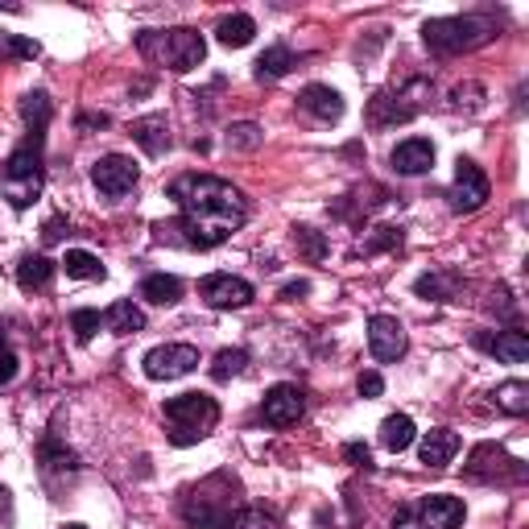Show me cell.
<instances>
[{"label": "cell", "instance_id": "cell-39", "mask_svg": "<svg viewBox=\"0 0 529 529\" xmlns=\"http://www.w3.org/2000/svg\"><path fill=\"white\" fill-rule=\"evenodd\" d=\"M356 389H360V397H381V393H385V381H381V372H360Z\"/></svg>", "mask_w": 529, "mask_h": 529}, {"label": "cell", "instance_id": "cell-38", "mask_svg": "<svg viewBox=\"0 0 529 529\" xmlns=\"http://www.w3.org/2000/svg\"><path fill=\"white\" fill-rule=\"evenodd\" d=\"M42 468H46V472H54V468L75 472L79 463H75V455H71V451H54V443H46V447H42Z\"/></svg>", "mask_w": 529, "mask_h": 529}, {"label": "cell", "instance_id": "cell-40", "mask_svg": "<svg viewBox=\"0 0 529 529\" xmlns=\"http://www.w3.org/2000/svg\"><path fill=\"white\" fill-rule=\"evenodd\" d=\"M17 381V356L9 348H0V389Z\"/></svg>", "mask_w": 529, "mask_h": 529}, {"label": "cell", "instance_id": "cell-43", "mask_svg": "<svg viewBox=\"0 0 529 529\" xmlns=\"http://www.w3.org/2000/svg\"><path fill=\"white\" fill-rule=\"evenodd\" d=\"M302 294H310V282H290V286H282V298H286V302H298Z\"/></svg>", "mask_w": 529, "mask_h": 529}, {"label": "cell", "instance_id": "cell-30", "mask_svg": "<svg viewBox=\"0 0 529 529\" xmlns=\"http://www.w3.org/2000/svg\"><path fill=\"white\" fill-rule=\"evenodd\" d=\"M21 116H25L29 133H46L50 129V96L46 91H29V96L21 100Z\"/></svg>", "mask_w": 529, "mask_h": 529}, {"label": "cell", "instance_id": "cell-11", "mask_svg": "<svg viewBox=\"0 0 529 529\" xmlns=\"http://www.w3.org/2000/svg\"><path fill=\"white\" fill-rule=\"evenodd\" d=\"M141 170L133 158H124V153H108V158L96 162V170H91V182H96V191L108 195V199H124L137 186Z\"/></svg>", "mask_w": 529, "mask_h": 529}, {"label": "cell", "instance_id": "cell-35", "mask_svg": "<svg viewBox=\"0 0 529 529\" xmlns=\"http://www.w3.org/2000/svg\"><path fill=\"white\" fill-rule=\"evenodd\" d=\"M100 323H104V315H100V310H87V306L71 315V331H75L79 344H87V339L100 331Z\"/></svg>", "mask_w": 529, "mask_h": 529}, {"label": "cell", "instance_id": "cell-37", "mask_svg": "<svg viewBox=\"0 0 529 529\" xmlns=\"http://www.w3.org/2000/svg\"><path fill=\"white\" fill-rule=\"evenodd\" d=\"M385 248H401V228H377L364 240V253H385Z\"/></svg>", "mask_w": 529, "mask_h": 529}, {"label": "cell", "instance_id": "cell-16", "mask_svg": "<svg viewBox=\"0 0 529 529\" xmlns=\"http://www.w3.org/2000/svg\"><path fill=\"white\" fill-rule=\"evenodd\" d=\"M298 108L310 112L315 120H323V124H335L339 116H344V96H339L335 87H327V83H310V87H302Z\"/></svg>", "mask_w": 529, "mask_h": 529}, {"label": "cell", "instance_id": "cell-7", "mask_svg": "<svg viewBox=\"0 0 529 529\" xmlns=\"http://www.w3.org/2000/svg\"><path fill=\"white\" fill-rule=\"evenodd\" d=\"M430 96V83L426 79H410L401 91H381V96H372L368 104V124L372 129H389V124H406L422 112Z\"/></svg>", "mask_w": 529, "mask_h": 529}, {"label": "cell", "instance_id": "cell-26", "mask_svg": "<svg viewBox=\"0 0 529 529\" xmlns=\"http://www.w3.org/2000/svg\"><path fill=\"white\" fill-rule=\"evenodd\" d=\"M141 298L153 302V306H174L182 298V282L170 277V273H149L141 282Z\"/></svg>", "mask_w": 529, "mask_h": 529}, {"label": "cell", "instance_id": "cell-45", "mask_svg": "<svg viewBox=\"0 0 529 529\" xmlns=\"http://www.w3.org/2000/svg\"><path fill=\"white\" fill-rule=\"evenodd\" d=\"M62 529H87V525H79V521H71V525H62Z\"/></svg>", "mask_w": 529, "mask_h": 529}, {"label": "cell", "instance_id": "cell-6", "mask_svg": "<svg viewBox=\"0 0 529 529\" xmlns=\"http://www.w3.org/2000/svg\"><path fill=\"white\" fill-rule=\"evenodd\" d=\"M220 422V401L207 393H178L166 401V439L174 447H195Z\"/></svg>", "mask_w": 529, "mask_h": 529}, {"label": "cell", "instance_id": "cell-1", "mask_svg": "<svg viewBox=\"0 0 529 529\" xmlns=\"http://www.w3.org/2000/svg\"><path fill=\"white\" fill-rule=\"evenodd\" d=\"M170 199L178 203V220L158 224V240L182 248H215L232 240L248 220V199L228 178L182 174L178 182H170Z\"/></svg>", "mask_w": 529, "mask_h": 529}, {"label": "cell", "instance_id": "cell-41", "mask_svg": "<svg viewBox=\"0 0 529 529\" xmlns=\"http://www.w3.org/2000/svg\"><path fill=\"white\" fill-rule=\"evenodd\" d=\"M344 459L352 463V468H364V472L372 468V455H368V447H364V443H348V447H344Z\"/></svg>", "mask_w": 529, "mask_h": 529}, {"label": "cell", "instance_id": "cell-28", "mask_svg": "<svg viewBox=\"0 0 529 529\" xmlns=\"http://www.w3.org/2000/svg\"><path fill=\"white\" fill-rule=\"evenodd\" d=\"M492 406L501 410V414H509V418L529 414V385L525 381H505L501 389L492 393Z\"/></svg>", "mask_w": 529, "mask_h": 529}, {"label": "cell", "instance_id": "cell-19", "mask_svg": "<svg viewBox=\"0 0 529 529\" xmlns=\"http://www.w3.org/2000/svg\"><path fill=\"white\" fill-rule=\"evenodd\" d=\"M434 166V145L426 137H410V141H401L393 149V170L397 174H406V178H418Z\"/></svg>", "mask_w": 529, "mask_h": 529}, {"label": "cell", "instance_id": "cell-21", "mask_svg": "<svg viewBox=\"0 0 529 529\" xmlns=\"http://www.w3.org/2000/svg\"><path fill=\"white\" fill-rule=\"evenodd\" d=\"M418 455H422V463L426 468H447V463L459 455V434L455 430H430L426 439L418 443Z\"/></svg>", "mask_w": 529, "mask_h": 529}, {"label": "cell", "instance_id": "cell-12", "mask_svg": "<svg viewBox=\"0 0 529 529\" xmlns=\"http://www.w3.org/2000/svg\"><path fill=\"white\" fill-rule=\"evenodd\" d=\"M199 298L211 306V310H240L257 298V290L244 282V277H232V273H211L199 282Z\"/></svg>", "mask_w": 529, "mask_h": 529}, {"label": "cell", "instance_id": "cell-3", "mask_svg": "<svg viewBox=\"0 0 529 529\" xmlns=\"http://www.w3.org/2000/svg\"><path fill=\"white\" fill-rule=\"evenodd\" d=\"M42 158H46V133H25V141L9 153L5 170H0V191H5V199L17 211L38 203V195H42V182H46Z\"/></svg>", "mask_w": 529, "mask_h": 529}, {"label": "cell", "instance_id": "cell-24", "mask_svg": "<svg viewBox=\"0 0 529 529\" xmlns=\"http://www.w3.org/2000/svg\"><path fill=\"white\" fill-rule=\"evenodd\" d=\"M294 67H298V58H294L290 46H269V50L257 58V79H261V83H273V79L290 75Z\"/></svg>", "mask_w": 529, "mask_h": 529}, {"label": "cell", "instance_id": "cell-8", "mask_svg": "<svg viewBox=\"0 0 529 529\" xmlns=\"http://www.w3.org/2000/svg\"><path fill=\"white\" fill-rule=\"evenodd\" d=\"M463 476L476 480V484H521L529 472H525V463L513 459L505 447H496V443H480L468 459V468H463Z\"/></svg>", "mask_w": 529, "mask_h": 529}, {"label": "cell", "instance_id": "cell-5", "mask_svg": "<svg viewBox=\"0 0 529 529\" xmlns=\"http://www.w3.org/2000/svg\"><path fill=\"white\" fill-rule=\"evenodd\" d=\"M496 34H501V25H496L492 17H484V13H468V17H434V21L422 25V42H426V50L443 54V58L480 50V46H488Z\"/></svg>", "mask_w": 529, "mask_h": 529}, {"label": "cell", "instance_id": "cell-2", "mask_svg": "<svg viewBox=\"0 0 529 529\" xmlns=\"http://www.w3.org/2000/svg\"><path fill=\"white\" fill-rule=\"evenodd\" d=\"M240 509V480L232 472H215L182 492V521L191 529H232Z\"/></svg>", "mask_w": 529, "mask_h": 529}, {"label": "cell", "instance_id": "cell-20", "mask_svg": "<svg viewBox=\"0 0 529 529\" xmlns=\"http://www.w3.org/2000/svg\"><path fill=\"white\" fill-rule=\"evenodd\" d=\"M133 141L149 153V158H162L170 149V120L166 116H141L133 120Z\"/></svg>", "mask_w": 529, "mask_h": 529}, {"label": "cell", "instance_id": "cell-29", "mask_svg": "<svg viewBox=\"0 0 529 529\" xmlns=\"http://www.w3.org/2000/svg\"><path fill=\"white\" fill-rule=\"evenodd\" d=\"M62 269H67V277H79V282H100L104 277L100 257L87 253V248H71V253L62 257Z\"/></svg>", "mask_w": 529, "mask_h": 529}, {"label": "cell", "instance_id": "cell-33", "mask_svg": "<svg viewBox=\"0 0 529 529\" xmlns=\"http://www.w3.org/2000/svg\"><path fill=\"white\" fill-rule=\"evenodd\" d=\"M42 46L34 38H17V34H0V58H38Z\"/></svg>", "mask_w": 529, "mask_h": 529}, {"label": "cell", "instance_id": "cell-34", "mask_svg": "<svg viewBox=\"0 0 529 529\" xmlns=\"http://www.w3.org/2000/svg\"><path fill=\"white\" fill-rule=\"evenodd\" d=\"M228 145L232 149H257L261 145V124H253V120L232 124V129H228Z\"/></svg>", "mask_w": 529, "mask_h": 529}, {"label": "cell", "instance_id": "cell-27", "mask_svg": "<svg viewBox=\"0 0 529 529\" xmlns=\"http://www.w3.org/2000/svg\"><path fill=\"white\" fill-rule=\"evenodd\" d=\"M104 323H108L116 335H137V331H145V315H141V306H133L129 298L112 302V306H108V315H104Z\"/></svg>", "mask_w": 529, "mask_h": 529}, {"label": "cell", "instance_id": "cell-9", "mask_svg": "<svg viewBox=\"0 0 529 529\" xmlns=\"http://www.w3.org/2000/svg\"><path fill=\"white\" fill-rule=\"evenodd\" d=\"M488 195H492V182H488V174L472 162V158H459L455 162V182H451V211H459V215H472V211H480L484 203H488Z\"/></svg>", "mask_w": 529, "mask_h": 529}, {"label": "cell", "instance_id": "cell-18", "mask_svg": "<svg viewBox=\"0 0 529 529\" xmlns=\"http://www.w3.org/2000/svg\"><path fill=\"white\" fill-rule=\"evenodd\" d=\"M414 290L426 302H455L463 294V273L459 269H430L414 282Z\"/></svg>", "mask_w": 529, "mask_h": 529}, {"label": "cell", "instance_id": "cell-15", "mask_svg": "<svg viewBox=\"0 0 529 529\" xmlns=\"http://www.w3.org/2000/svg\"><path fill=\"white\" fill-rule=\"evenodd\" d=\"M306 414V393L298 389V385H273L269 393H265V401H261V418L269 422V426H294L298 418Z\"/></svg>", "mask_w": 529, "mask_h": 529}, {"label": "cell", "instance_id": "cell-14", "mask_svg": "<svg viewBox=\"0 0 529 529\" xmlns=\"http://www.w3.org/2000/svg\"><path fill=\"white\" fill-rule=\"evenodd\" d=\"M410 517L418 529H459L463 501L459 496H447V492H434V496H422L418 505H410Z\"/></svg>", "mask_w": 529, "mask_h": 529}, {"label": "cell", "instance_id": "cell-13", "mask_svg": "<svg viewBox=\"0 0 529 529\" xmlns=\"http://www.w3.org/2000/svg\"><path fill=\"white\" fill-rule=\"evenodd\" d=\"M406 348H410L406 327H401L393 315H372L368 319V352H372V360L397 364L401 356H406Z\"/></svg>", "mask_w": 529, "mask_h": 529}, {"label": "cell", "instance_id": "cell-31", "mask_svg": "<svg viewBox=\"0 0 529 529\" xmlns=\"http://www.w3.org/2000/svg\"><path fill=\"white\" fill-rule=\"evenodd\" d=\"M244 368H248V352L244 348H224L220 356H215V364H211V377L215 381H232V377H240Z\"/></svg>", "mask_w": 529, "mask_h": 529}, {"label": "cell", "instance_id": "cell-10", "mask_svg": "<svg viewBox=\"0 0 529 529\" xmlns=\"http://www.w3.org/2000/svg\"><path fill=\"white\" fill-rule=\"evenodd\" d=\"M141 364H145L149 381H178V377H186V372L199 368V348H191V344H162V348L145 352Z\"/></svg>", "mask_w": 529, "mask_h": 529}, {"label": "cell", "instance_id": "cell-17", "mask_svg": "<svg viewBox=\"0 0 529 529\" xmlns=\"http://www.w3.org/2000/svg\"><path fill=\"white\" fill-rule=\"evenodd\" d=\"M476 348L492 352L496 360L505 364H521L529 356V335L521 327H509V331H496V335H476Z\"/></svg>", "mask_w": 529, "mask_h": 529}, {"label": "cell", "instance_id": "cell-4", "mask_svg": "<svg viewBox=\"0 0 529 529\" xmlns=\"http://www.w3.org/2000/svg\"><path fill=\"white\" fill-rule=\"evenodd\" d=\"M137 50L153 62V67H166L174 75H186V71H195L203 67V58H207V42L199 29H145V34H137Z\"/></svg>", "mask_w": 529, "mask_h": 529}, {"label": "cell", "instance_id": "cell-23", "mask_svg": "<svg viewBox=\"0 0 529 529\" xmlns=\"http://www.w3.org/2000/svg\"><path fill=\"white\" fill-rule=\"evenodd\" d=\"M54 261L50 257H42V253H34V257H21V265H17V286L21 290H46L50 286V277H54Z\"/></svg>", "mask_w": 529, "mask_h": 529}, {"label": "cell", "instance_id": "cell-22", "mask_svg": "<svg viewBox=\"0 0 529 529\" xmlns=\"http://www.w3.org/2000/svg\"><path fill=\"white\" fill-rule=\"evenodd\" d=\"M253 34H257V21H253V17H244V13H236V17H224L220 25H215V42H220V46H228V50H240V46H248V42H253Z\"/></svg>", "mask_w": 529, "mask_h": 529}, {"label": "cell", "instance_id": "cell-42", "mask_svg": "<svg viewBox=\"0 0 529 529\" xmlns=\"http://www.w3.org/2000/svg\"><path fill=\"white\" fill-rule=\"evenodd\" d=\"M488 306H492V310H501L505 319L513 315V310H517V302H513V294H509L505 286H496V290H492V302H488Z\"/></svg>", "mask_w": 529, "mask_h": 529}, {"label": "cell", "instance_id": "cell-44", "mask_svg": "<svg viewBox=\"0 0 529 529\" xmlns=\"http://www.w3.org/2000/svg\"><path fill=\"white\" fill-rule=\"evenodd\" d=\"M42 236H46V240H58V236H62V220H50V224H46V232H42Z\"/></svg>", "mask_w": 529, "mask_h": 529}, {"label": "cell", "instance_id": "cell-32", "mask_svg": "<svg viewBox=\"0 0 529 529\" xmlns=\"http://www.w3.org/2000/svg\"><path fill=\"white\" fill-rule=\"evenodd\" d=\"M232 529H282V521H277V513L261 509V505H244L232 521Z\"/></svg>", "mask_w": 529, "mask_h": 529}, {"label": "cell", "instance_id": "cell-25", "mask_svg": "<svg viewBox=\"0 0 529 529\" xmlns=\"http://www.w3.org/2000/svg\"><path fill=\"white\" fill-rule=\"evenodd\" d=\"M414 434H418V430H414V418H410V414H389V418L381 422V447L397 455V451H406V447L414 443Z\"/></svg>", "mask_w": 529, "mask_h": 529}, {"label": "cell", "instance_id": "cell-36", "mask_svg": "<svg viewBox=\"0 0 529 529\" xmlns=\"http://www.w3.org/2000/svg\"><path fill=\"white\" fill-rule=\"evenodd\" d=\"M294 244L302 248L310 261H323V253H327V244H323V236L315 228H294Z\"/></svg>", "mask_w": 529, "mask_h": 529}]
</instances>
